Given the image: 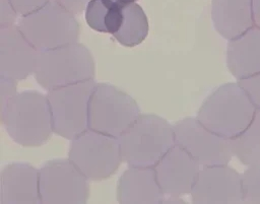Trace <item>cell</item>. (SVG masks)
<instances>
[{
	"instance_id": "8fae6325",
	"label": "cell",
	"mask_w": 260,
	"mask_h": 204,
	"mask_svg": "<svg viewBox=\"0 0 260 204\" xmlns=\"http://www.w3.org/2000/svg\"><path fill=\"white\" fill-rule=\"evenodd\" d=\"M190 195L197 204L243 203L242 176L228 164L205 165L200 168Z\"/></svg>"
},
{
	"instance_id": "4316f807",
	"label": "cell",
	"mask_w": 260,
	"mask_h": 204,
	"mask_svg": "<svg viewBox=\"0 0 260 204\" xmlns=\"http://www.w3.org/2000/svg\"><path fill=\"white\" fill-rule=\"evenodd\" d=\"M111 3L113 4H116V5H119L121 7H125L129 4H132V3H136L137 0H109Z\"/></svg>"
},
{
	"instance_id": "3957f363",
	"label": "cell",
	"mask_w": 260,
	"mask_h": 204,
	"mask_svg": "<svg viewBox=\"0 0 260 204\" xmlns=\"http://www.w3.org/2000/svg\"><path fill=\"white\" fill-rule=\"evenodd\" d=\"M119 141L123 161L130 166H154L176 144L173 126L154 114H140Z\"/></svg>"
},
{
	"instance_id": "52a82bcc",
	"label": "cell",
	"mask_w": 260,
	"mask_h": 204,
	"mask_svg": "<svg viewBox=\"0 0 260 204\" xmlns=\"http://www.w3.org/2000/svg\"><path fill=\"white\" fill-rule=\"evenodd\" d=\"M68 159L89 181L114 175L123 157L118 138L87 129L71 140Z\"/></svg>"
},
{
	"instance_id": "8992f818",
	"label": "cell",
	"mask_w": 260,
	"mask_h": 204,
	"mask_svg": "<svg viewBox=\"0 0 260 204\" xmlns=\"http://www.w3.org/2000/svg\"><path fill=\"white\" fill-rule=\"evenodd\" d=\"M140 114L129 94L111 84L95 83L88 106V129L119 139Z\"/></svg>"
},
{
	"instance_id": "d4e9b609",
	"label": "cell",
	"mask_w": 260,
	"mask_h": 204,
	"mask_svg": "<svg viewBox=\"0 0 260 204\" xmlns=\"http://www.w3.org/2000/svg\"><path fill=\"white\" fill-rule=\"evenodd\" d=\"M72 12L74 15L81 13L83 10H85L86 5L90 0H53Z\"/></svg>"
},
{
	"instance_id": "603a6c76",
	"label": "cell",
	"mask_w": 260,
	"mask_h": 204,
	"mask_svg": "<svg viewBox=\"0 0 260 204\" xmlns=\"http://www.w3.org/2000/svg\"><path fill=\"white\" fill-rule=\"evenodd\" d=\"M9 1L18 15L25 16L39 10L51 0H9Z\"/></svg>"
},
{
	"instance_id": "30bf717a",
	"label": "cell",
	"mask_w": 260,
	"mask_h": 204,
	"mask_svg": "<svg viewBox=\"0 0 260 204\" xmlns=\"http://www.w3.org/2000/svg\"><path fill=\"white\" fill-rule=\"evenodd\" d=\"M175 143L184 148L202 166L228 164L233 156L230 140L205 126L197 118H185L174 126Z\"/></svg>"
},
{
	"instance_id": "ffe728a7",
	"label": "cell",
	"mask_w": 260,
	"mask_h": 204,
	"mask_svg": "<svg viewBox=\"0 0 260 204\" xmlns=\"http://www.w3.org/2000/svg\"><path fill=\"white\" fill-rule=\"evenodd\" d=\"M242 176L245 203H260V163L249 165Z\"/></svg>"
},
{
	"instance_id": "5bb4252c",
	"label": "cell",
	"mask_w": 260,
	"mask_h": 204,
	"mask_svg": "<svg viewBox=\"0 0 260 204\" xmlns=\"http://www.w3.org/2000/svg\"><path fill=\"white\" fill-rule=\"evenodd\" d=\"M1 204L29 203L40 200L39 171L26 162H13L3 167L0 176Z\"/></svg>"
},
{
	"instance_id": "ac0fdd59",
	"label": "cell",
	"mask_w": 260,
	"mask_h": 204,
	"mask_svg": "<svg viewBox=\"0 0 260 204\" xmlns=\"http://www.w3.org/2000/svg\"><path fill=\"white\" fill-rule=\"evenodd\" d=\"M233 155L243 164L260 163V108L247 128L237 137L230 140Z\"/></svg>"
},
{
	"instance_id": "9c48e42d",
	"label": "cell",
	"mask_w": 260,
	"mask_h": 204,
	"mask_svg": "<svg viewBox=\"0 0 260 204\" xmlns=\"http://www.w3.org/2000/svg\"><path fill=\"white\" fill-rule=\"evenodd\" d=\"M86 177L69 160L53 159L39 169L43 204H84L89 196Z\"/></svg>"
},
{
	"instance_id": "7c38bea8",
	"label": "cell",
	"mask_w": 260,
	"mask_h": 204,
	"mask_svg": "<svg viewBox=\"0 0 260 204\" xmlns=\"http://www.w3.org/2000/svg\"><path fill=\"white\" fill-rule=\"evenodd\" d=\"M165 196H179L191 192L200 164L184 148L175 144L153 166Z\"/></svg>"
},
{
	"instance_id": "484cf974",
	"label": "cell",
	"mask_w": 260,
	"mask_h": 204,
	"mask_svg": "<svg viewBox=\"0 0 260 204\" xmlns=\"http://www.w3.org/2000/svg\"><path fill=\"white\" fill-rule=\"evenodd\" d=\"M252 14L254 25L260 27V0H252Z\"/></svg>"
},
{
	"instance_id": "cb8c5ba5",
	"label": "cell",
	"mask_w": 260,
	"mask_h": 204,
	"mask_svg": "<svg viewBox=\"0 0 260 204\" xmlns=\"http://www.w3.org/2000/svg\"><path fill=\"white\" fill-rule=\"evenodd\" d=\"M17 16L9 0H0V27L14 25Z\"/></svg>"
},
{
	"instance_id": "7402d4cb",
	"label": "cell",
	"mask_w": 260,
	"mask_h": 204,
	"mask_svg": "<svg viewBox=\"0 0 260 204\" xmlns=\"http://www.w3.org/2000/svg\"><path fill=\"white\" fill-rule=\"evenodd\" d=\"M17 81L0 75V105L3 110L6 105L17 94Z\"/></svg>"
},
{
	"instance_id": "6da1fadb",
	"label": "cell",
	"mask_w": 260,
	"mask_h": 204,
	"mask_svg": "<svg viewBox=\"0 0 260 204\" xmlns=\"http://www.w3.org/2000/svg\"><path fill=\"white\" fill-rule=\"evenodd\" d=\"M1 122L11 139L24 147L43 145L54 132L48 97L34 90L18 92L10 99L1 110Z\"/></svg>"
},
{
	"instance_id": "9a60e30c",
	"label": "cell",
	"mask_w": 260,
	"mask_h": 204,
	"mask_svg": "<svg viewBox=\"0 0 260 204\" xmlns=\"http://www.w3.org/2000/svg\"><path fill=\"white\" fill-rule=\"evenodd\" d=\"M162 193L153 166H130L117 185V200L122 204L162 203Z\"/></svg>"
},
{
	"instance_id": "277c9868",
	"label": "cell",
	"mask_w": 260,
	"mask_h": 204,
	"mask_svg": "<svg viewBox=\"0 0 260 204\" xmlns=\"http://www.w3.org/2000/svg\"><path fill=\"white\" fill-rule=\"evenodd\" d=\"M94 73V61L89 50L76 42L39 52L34 75L38 83L50 91L92 80Z\"/></svg>"
},
{
	"instance_id": "d6986e66",
	"label": "cell",
	"mask_w": 260,
	"mask_h": 204,
	"mask_svg": "<svg viewBox=\"0 0 260 204\" xmlns=\"http://www.w3.org/2000/svg\"><path fill=\"white\" fill-rule=\"evenodd\" d=\"M124 18L120 29L113 36L121 45L134 47L141 44L148 35V19L137 3L124 7Z\"/></svg>"
},
{
	"instance_id": "4fadbf2b",
	"label": "cell",
	"mask_w": 260,
	"mask_h": 204,
	"mask_svg": "<svg viewBox=\"0 0 260 204\" xmlns=\"http://www.w3.org/2000/svg\"><path fill=\"white\" fill-rule=\"evenodd\" d=\"M39 51L17 24L0 27V75L16 81L35 72Z\"/></svg>"
},
{
	"instance_id": "ba28073f",
	"label": "cell",
	"mask_w": 260,
	"mask_h": 204,
	"mask_svg": "<svg viewBox=\"0 0 260 204\" xmlns=\"http://www.w3.org/2000/svg\"><path fill=\"white\" fill-rule=\"evenodd\" d=\"M94 86L92 79L48 91L54 133L72 140L88 129V106Z\"/></svg>"
},
{
	"instance_id": "44dd1931",
	"label": "cell",
	"mask_w": 260,
	"mask_h": 204,
	"mask_svg": "<svg viewBox=\"0 0 260 204\" xmlns=\"http://www.w3.org/2000/svg\"><path fill=\"white\" fill-rule=\"evenodd\" d=\"M241 86L245 89L251 100L257 108H260V72L238 80Z\"/></svg>"
},
{
	"instance_id": "5b68a950",
	"label": "cell",
	"mask_w": 260,
	"mask_h": 204,
	"mask_svg": "<svg viewBox=\"0 0 260 204\" xmlns=\"http://www.w3.org/2000/svg\"><path fill=\"white\" fill-rule=\"evenodd\" d=\"M17 26L39 52L76 43L80 31L75 15L53 0L21 16Z\"/></svg>"
},
{
	"instance_id": "2e32d148",
	"label": "cell",
	"mask_w": 260,
	"mask_h": 204,
	"mask_svg": "<svg viewBox=\"0 0 260 204\" xmlns=\"http://www.w3.org/2000/svg\"><path fill=\"white\" fill-rule=\"evenodd\" d=\"M226 66L241 80L260 72V27L253 25L241 36L229 41Z\"/></svg>"
},
{
	"instance_id": "e0dca14e",
	"label": "cell",
	"mask_w": 260,
	"mask_h": 204,
	"mask_svg": "<svg viewBox=\"0 0 260 204\" xmlns=\"http://www.w3.org/2000/svg\"><path fill=\"white\" fill-rule=\"evenodd\" d=\"M211 19L215 30L231 41L254 25L252 0H212Z\"/></svg>"
},
{
	"instance_id": "7a4b0ae2",
	"label": "cell",
	"mask_w": 260,
	"mask_h": 204,
	"mask_svg": "<svg viewBox=\"0 0 260 204\" xmlns=\"http://www.w3.org/2000/svg\"><path fill=\"white\" fill-rule=\"evenodd\" d=\"M256 110L257 107L237 81L217 87L204 100L196 118L213 133L231 140L247 128Z\"/></svg>"
}]
</instances>
